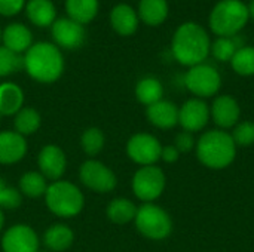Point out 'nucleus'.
<instances>
[{"instance_id":"f257e3e1","label":"nucleus","mask_w":254,"mask_h":252,"mask_svg":"<svg viewBox=\"0 0 254 252\" xmlns=\"http://www.w3.org/2000/svg\"><path fill=\"white\" fill-rule=\"evenodd\" d=\"M210 50L211 37L201 24L188 21L176 28L171 39V53L179 64L189 68L202 64Z\"/></svg>"},{"instance_id":"f03ea898","label":"nucleus","mask_w":254,"mask_h":252,"mask_svg":"<svg viewBox=\"0 0 254 252\" xmlns=\"http://www.w3.org/2000/svg\"><path fill=\"white\" fill-rule=\"evenodd\" d=\"M24 70L39 83H54L64 73V56L55 43L37 42L24 53Z\"/></svg>"},{"instance_id":"7ed1b4c3","label":"nucleus","mask_w":254,"mask_h":252,"mask_svg":"<svg viewBox=\"0 0 254 252\" xmlns=\"http://www.w3.org/2000/svg\"><path fill=\"white\" fill-rule=\"evenodd\" d=\"M195 149L199 162L210 169H225L237 156V146L231 134L222 129L204 132L196 141Z\"/></svg>"},{"instance_id":"20e7f679","label":"nucleus","mask_w":254,"mask_h":252,"mask_svg":"<svg viewBox=\"0 0 254 252\" xmlns=\"http://www.w3.org/2000/svg\"><path fill=\"white\" fill-rule=\"evenodd\" d=\"M250 21L247 3L243 0H219L210 10L208 28L217 37L238 36Z\"/></svg>"},{"instance_id":"39448f33","label":"nucleus","mask_w":254,"mask_h":252,"mask_svg":"<svg viewBox=\"0 0 254 252\" xmlns=\"http://www.w3.org/2000/svg\"><path fill=\"white\" fill-rule=\"evenodd\" d=\"M45 202L54 215L60 218H73L82 212L85 206V196L76 184L58 180L48 186Z\"/></svg>"},{"instance_id":"423d86ee","label":"nucleus","mask_w":254,"mask_h":252,"mask_svg":"<svg viewBox=\"0 0 254 252\" xmlns=\"http://www.w3.org/2000/svg\"><path fill=\"white\" fill-rule=\"evenodd\" d=\"M134 223L140 235L150 241H164L173 232V220L170 214L155 203H143L137 208Z\"/></svg>"},{"instance_id":"0eeeda50","label":"nucleus","mask_w":254,"mask_h":252,"mask_svg":"<svg viewBox=\"0 0 254 252\" xmlns=\"http://www.w3.org/2000/svg\"><path fill=\"white\" fill-rule=\"evenodd\" d=\"M185 86L192 95H195V98L205 100L217 95L222 86V76L216 67L202 62L186 71Z\"/></svg>"},{"instance_id":"6e6552de","label":"nucleus","mask_w":254,"mask_h":252,"mask_svg":"<svg viewBox=\"0 0 254 252\" xmlns=\"http://www.w3.org/2000/svg\"><path fill=\"white\" fill-rule=\"evenodd\" d=\"M167 178L164 171L156 166H141L132 177V192L137 199L144 203H152L162 196Z\"/></svg>"},{"instance_id":"1a4fd4ad","label":"nucleus","mask_w":254,"mask_h":252,"mask_svg":"<svg viewBox=\"0 0 254 252\" xmlns=\"http://www.w3.org/2000/svg\"><path fill=\"white\" fill-rule=\"evenodd\" d=\"M79 180L86 189L98 195L110 193L118 186V178L115 172L107 165L95 159H88L80 165Z\"/></svg>"},{"instance_id":"9d476101","label":"nucleus","mask_w":254,"mask_h":252,"mask_svg":"<svg viewBox=\"0 0 254 252\" xmlns=\"http://www.w3.org/2000/svg\"><path fill=\"white\" fill-rule=\"evenodd\" d=\"M161 150L162 146L159 140L147 132L134 134L127 143L128 157L140 166L155 165L161 159Z\"/></svg>"},{"instance_id":"9b49d317","label":"nucleus","mask_w":254,"mask_h":252,"mask_svg":"<svg viewBox=\"0 0 254 252\" xmlns=\"http://www.w3.org/2000/svg\"><path fill=\"white\" fill-rule=\"evenodd\" d=\"M39 247L37 233L27 224H15L1 236L3 252H39Z\"/></svg>"},{"instance_id":"f8f14e48","label":"nucleus","mask_w":254,"mask_h":252,"mask_svg":"<svg viewBox=\"0 0 254 252\" xmlns=\"http://www.w3.org/2000/svg\"><path fill=\"white\" fill-rule=\"evenodd\" d=\"M51 33L55 45L63 49H77L85 43L86 39L83 25L70 19L68 16L57 18L51 25Z\"/></svg>"},{"instance_id":"ddd939ff","label":"nucleus","mask_w":254,"mask_h":252,"mask_svg":"<svg viewBox=\"0 0 254 252\" xmlns=\"http://www.w3.org/2000/svg\"><path fill=\"white\" fill-rule=\"evenodd\" d=\"M210 120V107L201 98H190L179 108V125L183 131L199 132Z\"/></svg>"},{"instance_id":"4468645a","label":"nucleus","mask_w":254,"mask_h":252,"mask_svg":"<svg viewBox=\"0 0 254 252\" xmlns=\"http://www.w3.org/2000/svg\"><path fill=\"white\" fill-rule=\"evenodd\" d=\"M37 166L39 172L48 181H58L63 178L65 168H67V157L65 153L55 144L45 146L37 156Z\"/></svg>"},{"instance_id":"2eb2a0df","label":"nucleus","mask_w":254,"mask_h":252,"mask_svg":"<svg viewBox=\"0 0 254 252\" xmlns=\"http://www.w3.org/2000/svg\"><path fill=\"white\" fill-rule=\"evenodd\" d=\"M210 117L222 129L234 128L241 117V107L238 101L231 95H219L214 98L210 107Z\"/></svg>"},{"instance_id":"dca6fc26","label":"nucleus","mask_w":254,"mask_h":252,"mask_svg":"<svg viewBox=\"0 0 254 252\" xmlns=\"http://www.w3.org/2000/svg\"><path fill=\"white\" fill-rule=\"evenodd\" d=\"M28 146L25 137L15 131L0 132V165H13L22 160L27 154Z\"/></svg>"},{"instance_id":"f3484780","label":"nucleus","mask_w":254,"mask_h":252,"mask_svg":"<svg viewBox=\"0 0 254 252\" xmlns=\"http://www.w3.org/2000/svg\"><path fill=\"white\" fill-rule=\"evenodd\" d=\"M1 43L6 49L22 55L33 46V34L27 25L12 22L1 31Z\"/></svg>"},{"instance_id":"a211bd4d","label":"nucleus","mask_w":254,"mask_h":252,"mask_svg":"<svg viewBox=\"0 0 254 252\" xmlns=\"http://www.w3.org/2000/svg\"><path fill=\"white\" fill-rule=\"evenodd\" d=\"M138 24L140 19L137 10L128 3H119L110 10V25L119 36H132L137 31Z\"/></svg>"},{"instance_id":"6ab92c4d","label":"nucleus","mask_w":254,"mask_h":252,"mask_svg":"<svg viewBox=\"0 0 254 252\" xmlns=\"http://www.w3.org/2000/svg\"><path fill=\"white\" fill-rule=\"evenodd\" d=\"M147 120L158 129H171L179 125V107L167 100H161L146 108Z\"/></svg>"},{"instance_id":"aec40b11","label":"nucleus","mask_w":254,"mask_h":252,"mask_svg":"<svg viewBox=\"0 0 254 252\" xmlns=\"http://www.w3.org/2000/svg\"><path fill=\"white\" fill-rule=\"evenodd\" d=\"M137 15L146 25L158 27L167 21L170 15V4L167 0H140Z\"/></svg>"},{"instance_id":"412c9836","label":"nucleus","mask_w":254,"mask_h":252,"mask_svg":"<svg viewBox=\"0 0 254 252\" xmlns=\"http://www.w3.org/2000/svg\"><path fill=\"white\" fill-rule=\"evenodd\" d=\"M25 13L36 27H51L57 19V7L52 0H28Z\"/></svg>"},{"instance_id":"4be33fe9","label":"nucleus","mask_w":254,"mask_h":252,"mask_svg":"<svg viewBox=\"0 0 254 252\" xmlns=\"http://www.w3.org/2000/svg\"><path fill=\"white\" fill-rule=\"evenodd\" d=\"M24 107V91L13 82L0 83V116H15Z\"/></svg>"},{"instance_id":"5701e85b","label":"nucleus","mask_w":254,"mask_h":252,"mask_svg":"<svg viewBox=\"0 0 254 252\" xmlns=\"http://www.w3.org/2000/svg\"><path fill=\"white\" fill-rule=\"evenodd\" d=\"M74 242L73 230L65 224H52L43 233V245L51 252L67 251Z\"/></svg>"},{"instance_id":"b1692460","label":"nucleus","mask_w":254,"mask_h":252,"mask_svg":"<svg viewBox=\"0 0 254 252\" xmlns=\"http://www.w3.org/2000/svg\"><path fill=\"white\" fill-rule=\"evenodd\" d=\"M98 0H65L67 16L82 25L89 24L98 13Z\"/></svg>"},{"instance_id":"393cba45","label":"nucleus","mask_w":254,"mask_h":252,"mask_svg":"<svg viewBox=\"0 0 254 252\" xmlns=\"http://www.w3.org/2000/svg\"><path fill=\"white\" fill-rule=\"evenodd\" d=\"M162 97H164V86H162L159 79H156L153 76H147V77H143L137 82L135 98L143 105L149 107V105L164 100Z\"/></svg>"},{"instance_id":"a878e982","label":"nucleus","mask_w":254,"mask_h":252,"mask_svg":"<svg viewBox=\"0 0 254 252\" xmlns=\"http://www.w3.org/2000/svg\"><path fill=\"white\" fill-rule=\"evenodd\" d=\"M137 214V206L134 205L132 201L127 199V198H116L113 199L107 209H106V215L107 218L115 223V224H128L131 221H134Z\"/></svg>"},{"instance_id":"bb28decb","label":"nucleus","mask_w":254,"mask_h":252,"mask_svg":"<svg viewBox=\"0 0 254 252\" xmlns=\"http://www.w3.org/2000/svg\"><path fill=\"white\" fill-rule=\"evenodd\" d=\"M42 125V117L39 111L33 107H22L13 119L15 132H18L22 137L33 135L39 131Z\"/></svg>"},{"instance_id":"cd10ccee","label":"nucleus","mask_w":254,"mask_h":252,"mask_svg":"<svg viewBox=\"0 0 254 252\" xmlns=\"http://www.w3.org/2000/svg\"><path fill=\"white\" fill-rule=\"evenodd\" d=\"M48 180L36 171H28L19 178L18 190L22 196L27 198H42L48 190Z\"/></svg>"},{"instance_id":"c85d7f7f","label":"nucleus","mask_w":254,"mask_h":252,"mask_svg":"<svg viewBox=\"0 0 254 252\" xmlns=\"http://www.w3.org/2000/svg\"><path fill=\"white\" fill-rule=\"evenodd\" d=\"M240 34L234 37H217L214 42H211V50L210 53L220 62H231L235 52L246 46L240 43Z\"/></svg>"},{"instance_id":"c756f323","label":"nucleus","mask_w":254,"mask_h":252,"mask_svg":"<svg viewBox=\"0 0 254 252\" xmlns=\"http://www.w3.org/2000/svg\"><path fill=\"white\" fill-rule=\"evenodd\" d=\"M231 65L238 76H244V77L254 76V46L246 45L240 48L235 52L234 58L231 59Z\"/></svg>"},{"instance_id":"7c9ffc66","label":"nucleus","mask_w":254,"mask_h":252,"mask_svg":"<svg viewBox=\"0 0 254 252\" xmlns=\"http://www.w3.org/2000/svg\"><path fill=\"white\" fill-rule=\"evenodd\" d=\"M104 144L106 135L100 128L95 126L85 129L80 137V147L89 157H95L97 154H100L101 150L104 149Z\"/></svg>"},{"instance_id":"2f4dec72","label":"nucleus","mask_w":254,"mask_h":252,"mask_svg":"<svg viewBox=\"0 0 254 252\" xmlns=\"http://www.w3.org/2000/svg\"><path fill=\"white\" fill-rule=\"evenodd\" d=\"M24 68V55H18L0 46V77H7Z\"/></svg>"},{"instance_id":"473e14b6","label":"nucleus","mask_w":254,"mask_h":252,"mask_svg":"<svg viewBox=\"0 0 254 252\" xmlns=\"http://www.w3.org/2000/svg\"><path fill=\"white\" fill-rule=\"evenodd\" d=\"M237 147H250L254 144V122L244 120L234 126L231 134Z\"/></svg>"},{"instance_id":"72a5a7b5","label":"nucleus","mask_w":254,"mask_h":252,"mask_svg":"<svg viewBox=\"0 0 254 252\" xmlns=\"http://www.w3.org/2000/svg\"><path fill=\"white\" fill-rule=\"evenodd\" d=\"M22 195L18 189H13L4 183L0 177V209H16L21 205Z\"/></svg>"},{"instance_id":"f704fd0d","label":"nucleus","mask_w":254,"mask_h":252,"mask_svg":"<svg viewBox=\"0 0 254 252\" xmlns=\"http://www.w3.org/2000/svg\"><path fill=\"white\" fill-rule=\"evenodd\" d=\"M174 146L180 151V154L182 153H189L196 146L193 134L192 132H188V131H183V132L177 134V137L174 140Z\"/></svg>"},{"instance_id":"c9c22d12","label":"nucleus","mask_w":254,"mask_h":252,"mask_svg":"<svg viewBox=\"0 0 254 252\" xmlns=\"http://www.w3.org/2000/svg\"><path fill=\"white\" fill-rule=\"evenodd\" d=\"M25 0H0V15L13 16L25 7Z\"/></svg>"},{"instance_id":"e433bc0d","label":"nucleus","mask_w":254,"mask_h":252,"mask_svg":"<svg viewBox=\"0 0 254 252\" xmlns=\"http://www.w3.org/2000/svg\"><path fill=\"white\" fill-rule=\"evenodd\" d=\"M180 157V151L176 149L174 144L170 146H162L161 150V160H164L165 163H176Z\"/></svg>"},{"instance_id":"4c0bfd02","label":"nucleus","mask_w":254,"mask_h":252,"mask_svg":"<svg viewBox=\"0 0 254 252\" xmlns=\"http://www.w3.org/2000/svg\"><path fill=\"white\" fill-rule=\"evenodd\" d=\"M247 7H249V15H250V19H254V0H252V1L247 4Z\"/></svg>"},{"instance_id":"58836bf2","label":"nucleus","mask_w":254,"mask_h":252,"mask_svg":"<svg viewBox=\"0 0 254 252\" xmlns=\"http://www.w3.org/2000/svg\"><path fill=\"white\" fill-rule=\"evenodd\" d=\"M4 227V215H3V209H0V232Z\"/></svg>"},{"instance_id":"ea45409f","label":"nucleus","mask_w":254,"mask_h":252,"mask_svg":"<svg viewBox=\"0 0 254 252\" xmlns=\"http://www.w3.org/2000/svg\"><path fill=\"white\" fill-rule=\"evenodd\" d=\"M1 31H3V30L0 28V43H1Z\"/></svg>"}]
</instances>
